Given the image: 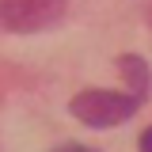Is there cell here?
I'll use <instances>...</instances> for the list:
<instances>
[{
    "instance_id": "cell-1",
    "label": "cell",
    "mask_w": 152,
    "mask_h": 152,
    "mask_svg": "<svg viewBox=\"0 0 152 152\" xmlns=\"http://www.w3.org/2000/svg\"><path fill=\"white\" fill-rule=\"evenodd\" d=\"M137 107H141V95L133 91H80L69 103L72 118H80L84 126H95V129H107V126L133 118Z\"/></svg>"
},
{
    "instance_id": "cell-2",
    "label": "cell",
    "mask_w": 152,
    "mask_h": 152,
    "mask_svg": "<svg viewBox=\"0 0 152 152\" xmlns=\"http://www.w3.org/2000/svg\"><path fill=\"white\" fill-rule=\"evenodd\" d=\"M61 15H65V0H0V23L19 34L46 31Z\"/></svg>"
},
{
    "instance_id": "cell-3",
    "label": "cell",
    "mask_w": 152,
    "mask_h": 152,
    "mask_svg": "<svg viewBox=\"0 0 152 152\" xmlns=\"http://www.w3.org/2000/svg\"><path fill=\"white\" fill-rule=\"evenodd\" d=\"M122 69H126V76H129V84H137L133 91L145 99V84H148V72H145V61L141 57H122Z\"/></svg>"
},
{
    "instance_id": "cell-4",
    "label": "cell",
    "mask_w": 152,
    "mask_h": 152,
    "mask_svg": "<svg viewBox=\"0 0 152 152\" xmlns=\"http://www.w3.org/2000/svg\"><path fill=\"white\" fill-rule=\"evenodd\" d=\"M141 152H152V129L141 133Z\"/></svg>"
},
{
    "instance_id": "cell-5",
    "label": "cell",
    "mask_w": 152,
    "mask_h": 152,
    "mask_svg": "<svg viewBox=\"0 0 152 152\" xmlns=\"http://www.w3.org/2000/svg\"><path fill=\"white\" fill-rule=\"evenodd\" d=\"M57 152H91V148H84V145H61Z\"/></svg>"
}]
</instances>
